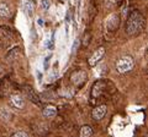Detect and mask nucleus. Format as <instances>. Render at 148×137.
<instances>
[{"instance_id": "nucleus-2", "label": "nucleus", "mask_w": 148, "mask_h": 137, "mask_svg": "<svg viewBox=\"0 0 148 137\" xmlns=\"http://www.w3.org/2000/svg\"><path fill=\"white\" fill-rule=\"evenodd\" d=\"M135 66V61L131 56H122L121 59L117 60L116 63V70L120 73H123V72H127L130 70H132Z\"/></svg>"}, {"instance_id": "nucleus-18", "label": "nucleus", "mask_w": 148, "mask_h": 137, "mask_svg": "<svg viewBox=\"0 0 148 137\" xmlns=\"http://www.w3.org/2000/svg\"><path fill=\"white\" fill-rule=\"evenodd\" d=\"M11 137H28L26 132H22V131H19V132H15L14 135H12Z\"/></svg>"}, {"instance_id": "nucleus-7", "label": "nucleus", "mask_w": 148, "mask_h": 137, "mask_svg": "<svg viewBox=\"0 0 148 137\" xmlns=\"http://www.w3.org/2000/svg\"><path fill=\"white\" fill-rule=\"evenodd\" d=\"M106 111H108V108H106V105H99L96 108H94V110H93V118L95 119V120H101L106 115Z\"/></svg>"}, {"instance_id": "nucleus-4", "label": "nucleus", "mask_w": 148, "mask_h": 137, "mask_svg": "<svg viewBox=\"0 0 148 137\" xmlns=\"http://www.w3.org/2000/svg\"><path fill=\"white\" fill-rule=\"evenodd\" d=\"M104 55H105V48H104V47L96 49V50L93 53V55L90 56V59H89V65H90V66H95L96 63H98V61H100L101 58L104 56Z\"/></svg>"}, {"instance_id": "nucleus-10", "label": "nucleus", "mask_w": 148, "mask_h": 137, "mask_svg": "<svg viewBox=\"0 0 148 137\" xmlns=\"http://www.w3.org/2000/svg\"><path fill=\"white\" fill-rule=\"evenodd\" d=\"M25 11H26V14H27L28 17H32V16H34V11H35L34 3L30 1V0L25 3Z\"/></svg>"}, {"instance_id": "nucleus-8", "label": "nucleus", "mask_w": 148, "mask_h": 137, "mask_svg": "<svg viewBox=\"0 0 148 137\" xmlns=\"http://www.w3.org/2000/svg\"><path fill=\"white\" fill-rule=\"evenodd\" d=\"M56 115H57V109L54 107L48 105V107H46L43 109V116H44V118L51 119V118H53V116H56Z\"/></svg>"}, {"instance_id": "nucleus-14", "label": "nucleus", "mask_w": 148, "mask_h": 137, "mask_svg": "<svg viewBox=\"0 0 148 137\" xmlns=\"http://www.w3.org/2000/svg\"><path fill=\"white\" fill-rule=\"evenodd\" d=\"M93 135V130L90 126H83L80 130V137H90Z\"/></svg>"}, {"instance_id": "nucleus-20", "label": "nucleus", "mask_w": 148, "mask_h": 137, "mask_svg": "<svg viewBox=\"0 0 148 137\" xmlns=\"http://www.w3.org/2000/svg\"><path fill=\"white\" fill-rule=\"evenodd\" d=\"M146 137H148V136H146Z\"/></svg>"}, {"instance_id": "nucleus-16", "label": "nucleus", "mask_w": 148, "mask_h": 137, "mask_svg": "<svg viewBox=\"0 0 148 137\" xmlns=\"http://www.w3.org/2000/svg\"><path fill=\"white\" fill-rule=\"evenodd\" d=\"M49 6H51V3L48 0H41V7H42L43 11H48Z\"/></svg>"}, {"instance_id": "nucleus-1", "label": "nucleus", "mask_w": 148, "mask_h": 137, "mask_svg": "<svg viewBox=\"0 0 148 137\" xmlns=\"http://www.w3.org/2000/svg\"><path fill=\"white\" fill-rule=\"evenodd\" d=\"M145 27V19L137 11H132L126 23V32L128 36H136Z\"/></svg>"}, {"instance_id": "nucleus-9", "label": "nucleus", "mask_w": 148, "mask_h": 137, "mask_svg": "<svg viewBox=\"0 0 148 137\" xmlns=\"http://www.w3.org/2000/svg\"><path fill=\"white\" fill-rule=\"evenodd\" d=\"M102 89H104V83H102L101 81L96 82L95 85L93 87V97H99V95L101 94Z\"/></svg>"}, {"instance_id": "nucleus-11", "label": "nucleus", "mask_w": 148, "mask_h": 137, "mask_svg": "<svg viewBox=\"0 0 148 137\" xmlns=\"http://www.w3.org/2000/svg\"><path fill=\"white\" fill-rule=\"evenodd\" d=\"M0 118H1L3 120H5V121L10 120V118H11L10 110L7 109V108H5V107H1L0 108Z\"/></svg>"}, {"instance_id": "nucleus-17", "label": "nucleus", "mask_w": 148, "mask_h": 137, "mask_svg": "<svg viewBox=\"0 0 148 137\" xmlns=\"http://www.w3.org/2000/svg\"><path fill=\"white\" fill-rule=\"evenodd\" d=\"M79 44H80L79 39H78V38L74 39V42H73V44H72V53H75V52L78 50V48H79Z\"/></svg>"}, {"instance_id": "nucleus-12", "label": "nucleus", "mask_w": 148, "mask_h": 137, "mask_svg": "<svg viewBox=\"0 0 148 137\" xmlns=\"http://www.w3.org/2000/svg\"><path fill=\"white\" fill-rule=\"evenodd\" d=\"M106 71V65L104 63H101V64H99L95 66V69H94V72H95L96 75V77H100L104 75V72Z\"/></svg>"}, {"instance_id": "nucleus-13", "label": "nucleus", "mask_w": 148, "mask_h": 137, "mask_svg": "<svg viewBox=\"0 0 148 137\" xmlns=\"http://www.w3.org/2000/svg\"><path fill=\"white\" fill-rule=\"evenodd\" d=\"M9 15H10L9 6L5 3H1L0 4V17H7Z\"/></svg>"}, {"instance_id": "nucleus-6", "label": "nucleus", "mask_w": 148, "mask_h": 137, "mask_svg": "<svg viewBox=\"0 0 148 137\" xmlns=\"http://www.w3.org/2000/svg\"><path fill=\"white\" fill-rule=\"evenodd\" d=\"M118 23H120V19H118V16L116 14L110 15L108 20H106V27H108V30H110V31L116 30L118 27Z\"/></svg>"}, {"instance_id": "nucleus-19", "label": "nucleus", "mask_w": 148, "mask_h": 137, "mask_svg": "<svg viewBox=\"0 0 148 137\" xmlns=\"http://www.w3.org/2000/svg\"><path fill=\"white\" fill-rule=\"evenodd\" d=\"M49 60H51V55H47V56H46V60L43 61V65H44L43 68H44V69H48V63H49Z\"/></svg>"}, {"instance_id": "nucleus-15", "label": "nucleus", "mask_w": 148, "mask_h": 137, "mask_svg": "<svg viewBox=\"0 0 148 137\" xmlns=\"http://www.w3.org/2000/svg\"><path fill=\"white\" fill-rule=\"evenodd\" d=\"M118 0H104V4L106 7H109V9H111V7H115L117 5Z\"/></svg>"}, {"instance_id": "nucleus-3", "label": "nucleus", "mask_w": 148, "mask_h": 137, "mask_svg": "<svg viewBox=\"0 0 148 137\" xmlns=\"http://www.w3.org/2000/svg\"><path fill=\"white\" fill-rule=\"evenodd\" d=\"M10 103L15 108H17V109H24L25 108V99L22 95L19 93H14L10 95Z\"/></svg>"}, {"instance_id": "nucleus-5", "label": "nucleus", "mask_w": 148, "mask_h": 137, "mask_svg": "<svg viewBox=\"0 0 148 137\" xmlns=\"http://www.w3.org/2000/svg\"><path fill=\"white\" fill-rule=\"evenodd\" d=\"M85 78H86V72L83 71V70H77V71H74L72 73L71 81H72V83H74V85H79L85 80Z\"/></svg>"}]
</instances>
